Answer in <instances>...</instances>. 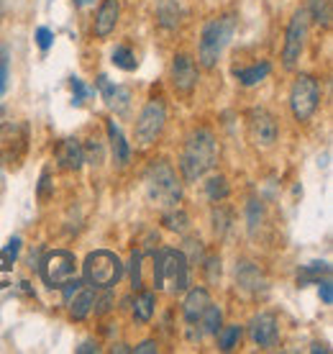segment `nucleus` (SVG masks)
<instances>
[{
  "label": "nucleus",
  "mask_w": 333,
  "mask_h": 354,
  "mask_svg": "<svg viewBox=\"0 0 333 354\" xmlns=\"http://www.w3.org/2000/svg\"><path fill=\"white\" fill-rule=\"evenodd\" d=\"M218 162V142L208 129H198L187 136L182 149V157H180V169H182V177L187 183H195L200 180L205 172H211Z\"/></svg>",
  "instance_id": "1"
},
{
  "label": "nucleus",
  "mask_w": 333,
  "mask_h": 354,
  "mask_svg": "<svg viewBox=\"0 0 333 354\" xmlns=\"http://www.w3.org/2000/svg\"><path fill=\"white\" fill-rule=\"evenodd\" d=\"M154 265H151V283L157 290H166L172 295L187 290L190 285V267H187V257L180 249H159L151 254Z\"/></svg>",
  "instance_id": "2"
},
{
  "label": "nucleus",
  "mask_w": 333,
  "mask_h": 354,
  "mask_svg": "<svg viewBox=\"0 0 333 354\" xmlns=\"http://www.w3.org/2000/svg\"><path fill=\"white\" fill-rule=\"evenodd\" d=\"M144 185H146V198L159 208H175L182 198V185L177 180V172L164 160L151 162L144 175Z\"/></svg>",
  "instance_id": "3"
},
{
  "label": "nucleus",
  "mask_w": 333,
  "mask_h": 354,
  "mask_svg": "<svg viewBox=\"0 0 333 354\" xmlns=\"http://www.w3.org/2000/svg\"><path fill=\"white\" fill-rule=\"evenodd\" d=\"M234 34H236V18L234 16H220L205 24L200 34V46H198V59L205 70H213L218 64L220 54L226 52Z\"/></svg>",
  "instance_id": "4"
},
{
  "label": "nucleus",
  "mask_w": 333,
  "mask_h": 354,
  "mask_svg": "<svg viewBox=\"0 0 333 354\" xmlns=\"http://www.w3.org/2000/svg\"><path fill=\"white\" fill-rule=\"evenodd\" d=\"M82 274H85V283L90 288H113L118 285V280L123 277V262L115 257L113 252L108 249H97V252H90L85 265H82Z\"/></svg>",
  "instance_id": "5"
},
{
  "label": "nucleus",
  "mask_w": 333,
  "mask_h": 354,
  "mask_svg": "<svg viewBox=\"0 0 333 354\" xmlns=\"http://www.w3.org/2000/svg\"><path fill=\"white\" fill-rule=\"evenodd\" d=\"M321 103V82L313 75H300L289 90V108L298 121H310Z\"/></svg>",
  "instance_id": "6"
},
{
  "label": "nucleus",
  "mask_w": 333,
  "mask_h": 354,
  "mask_svg": "<svg viewBox=\"0 0 333 354\" xmlns=\"http://www.w3.org/2000/svg\"><path fill=\"white\" fill-rule=\"evenodd\" d=\"M166 124V106L162 97H151L146 106L141 108L139 118H136V142L141 147H149L151 142H157V136L164 131Z\"/></svg>",
  "instance_id": "7"
},
{
  "label": "nucleus",
  "mask_w": 333,
  "mask_h": 354,
  "mask_svg": "<svg viewBox=\"0 0 333 354\" xmlns=\"http://www.w3.org/2000/svg\"><path fill=\"white\" fill-rule=\"evenodd\" d=\"M41 277L49 288H61L70 283L72 277H77V259L67 249H54L41 262Z\"/></svg>",
  "instance_id": "8"
},
{
  "label": "nucleus",
  "mask_w": 333,
  "mask_h": 354,
  "mask_svg": "<svg viewBox=\"0 0 333 354\" xmlns=\"http://www.w3.org/2000/svg\"><path fill=\"white\" fill-rule=\"evenodd\" d=\"M307 39V10L300 8L295 16L289 18L287 26V39H285V49H282V62L287 70H292L300 62V54L305 49Z\"/></svg>",
  "instance_id": "9"
},
{
  "label": "nucleus",
  "mask_w": 333,
  "mask_h": 354,
  "mask_svg": "<svg viewBox=\"0 0 333 354\" xmlns=\"http://www.w3.org/2000/svg\"><path fill=\"white\" fill-rule=\"evenodd\" d=\"M61 290H64V303H67V308H70L72 319L82 321L90 310L95 308V288H90L85 280L72 277L70 283L61 285Z\"/></svg>",
  "instance_id": "10"
},
{
  "label": "nucleus",
  "mask_w": 333,
  "mask_h": 354,
  "mask_svg": "<svg viewBox=\"0 0 333 354\" xmlns=\"http://www.w3.org/2000/svg\"><path fill=\"white\" fill-rule=\"evenodd\" d=\"M249 337L259 349H272L280 342V321L274 313H259L249 324Z\"/></svg>",
  "instance_id": "11"
},
{
  "label": "nucleus",
  "mask_w": 333,
  "mask_h": 354,
  "mask_svg": "<svg viewBox=\"0 0 333 354\" xmlns=\"http://www.w3.org/2000/svg\"><path fill=\"white\" fill-rule=\"evenodd\" d=\"M172 88L182 95H190L198 85V67H195V59L190 54H175L172 59Z\"/></svg>",
  "instance_id": "12"
},
{
  "label": "nucleus",
  "mask_w": 333,
  "mask_h": 354,
  "mask_svg": "<svg viewBox=\"0 0 333 354\" xmlns=\"http://www.w3.org/2000/svg\"><path fill=\"white\" fill-rule=\"evenodd\" d=\"M236 283L241 290L251 292V295H259V292H267L269 283H267V274L254 265V262H238L236 267Z\"/></svg>",
  "instance_id": "13"
},
{
  "label": "nucleus",
  "mask_w": 333,
  "mask_h": 354,
  "mask_svg": "<svg viewBox=\"0 0 333 354\" xmlns=\"http://www.w3.org/2000/svg\"><path fill=\"white\" fill-rule=\"evenodd\" d=\"M251 136H254L256 144H262V147H272L277 142V121H274V115H269L267 111H254L251 113Z\"/></svg>",
  "instance_id": "14"
},
{
  "label": "nucleus",
  "mask_w": 333,
  "mask_h": 354,
  "mask_svg": "<svg viewBox=\"0 0 333 354\" xmlns=\"http://www.w3.org/2000/svg\"><path fill=\"white\" fill-rule=\"evenodd\" d=\"M95 85H97V90H100V97L106 100L108 108H113V111H126V108H129V100H131V90L129 88L111 82L106 75H97Z\"/></svg>",
  "instance_id": "15"
},
{
  "label": "nucleus",
  "mask_w": 333,
  "mask_h": 354,
  "mask_svg": "<svg viewBox=\"0 0 333 354\" xmlns=\"http://www.w3.org/2000/svg\"><path fill=\"white\" fill-rule=\"evenodd\" d=\"M118 16H121V3H118V0H103V6L97 8V16H95L97 39H108V36L113 34L115 24H118Z\"/></svg>",
  "instance_id": "16"
},
{
  "label": "nucleus",
  "mask_w": 333,
  "mask_h": 354,
  "mask_svg": "<svg viewBox=\"0 0 333 354\" xmlns=\"http://www.w3.org/2000/svg\"><path fill=\"white\" fill-rule=\"evenodd\" d=\"M208 306H211V292L205 290V288H193V290L187 292L184 306H182L184 321H187L190 326H193V324H200L202 313H205Z\"/></svg>",
  "instance_id": "17"
},
{
  "label": "nucleus",
  "mask_w": 333,
  "mask_h": 354,
  "mask_svg": "<svg viewBox=\"0 0 333 354\" xmlns=\"http://www.w3.org/2000/svg\"><path fill=\"white\" fill-rule=\"evenodd\" d=\"M54 154H57V162H59L61 169H79L82 162H85V149H82V144L77 139H64V142H59Z\"/></svg>",
  "instance_id": "18"
},
{
  "label": "nucleus",
  "mask_w": 333,
  "mask_h": 354,
  "mask_svg": "<svg viewBox=\"0 0 333 354\" xmlns=\"http://www.w3.org/2000/svg\"><path fill=\"white\" fill-rule=\"evenodd\" d=\"M269 72H272V64L269 62H256L251 67H234V77L244 88H254V85H259L262 80L269 77Z\"/></svg>",
  "instance_id": "19"
},
{
  "label": "nucleus",
  "mask_w": 333,
  "mask_h": 354,
  "mask_svg": "<svg viewBox=\"0 0 333 354\" xmlns=\"http://www.w3.org/2000/svg\"><path fill=\"white\" fill-rule=\"evenodd\" d=\"M108 139H111V149H113V157L118 165H129L131 162V147L123 139L121 126L115 121H108Z\"/></svg>",
  "instance_id": "20"
},
{
  "label": "nucleus",
  "mask_w": 333,
  "mask_h": 354,
  "mask_svg": "<svg viewBox=\"0 0 333 354\" xmlns=\"http://www.w3.org/2000/svg\"><path fill=\"white\" fill-rule=\"evenodd\" d=\"M241 334H244V328L238 326V324H231V326H220L216 331V337H218V349L220 352H234L241 342Z\"/></svg>",
  "instance_id": "21"
},
{
  "label": "nucleus",
  "mask_w": 333,
  "mask_h": 354,
  "mask_svg": "<svg viewBox=\"0 0 333 354\" xmlns=\"http://www.w3.org/2000/svg\"><path fill=\"white\" fill-rule=\"evenodd\" d=\"M321 277H331V265L328 262H313V265L303 267L298 272V283L300 285L321 283Z\"/></svg>",
  "instance_id": "22"
},
{
  "label": "nucleus",
  "mask_w": 333,
  "mask_h": 354,
  "mask_svg": "<svg viewBox=\"0 0 333 354\" xmlns=\"http://www.w3.org/2000/svg\"><path fill=\"white\" fill-rule=\"evenodd\" d=\"M154 303H157V298H154V292L144 290L136 295V306H133V316H136V321H151V316H154Z\"/></svg>",
  "instance_id": "23"
},
{
  "label": "nucleus",
  "mask_w": 333,
  "mask_h": 354,
  "mask_svg": "<svg viewBox=\"0 0 333 354\" xmlns=\"http://www.w3.org/2000/svg\"><path fill=\"white\" fill-rule=\"evenodd\" d=\"M205 193H208V198H211L213 203H220V201H226L228 198V183L223 175H216L211 177L208 183H205Z\"/></svg>",
  "instance_id": "24"
},
{
  "label": "nucleus",
  "mask_w": 333,
  "mask_h": 354,
  "mask_svg": "<svg viewBox=\"0 0 333 354\" xmlns=\"http://www.w3.org/2000/svg\"><path fill=\"white\" fill-rule=\"evenodd\" d=\"M200 324H202V331H205V334H216V331L223 326V313H220L218 306H213L211 303V306L205 308V313H202Z\"/></svg>",
  "instance_id": "25"
},
{
  "label": "nucleus",
  "mask_w": 333,
  "mask_h": 354,
  "mask_svg": "<svg viewBox=\"0 0 333 354\" xmlns=\"http://www.w3.org/2000/svg\"><path fill=\"white\" fill-rule=\"evenodd\" d=\"M307 8H310V16L316 18L318 24L331 26V0H307Z\"/></svg>",
  "instance_id": "26"
},
{
  "label": "nucleus",
  "mask_w": 333,
  "mask_h": 354,
  "mask_svg": "<svg viewBox=\"0 0 333 354\" xmlns=\"http://www.w3.org/2000/svg\"><path fill=\"white\" fill-rule=\"evenodd\" d=\"M113 64L118 70H126V72H133L139 67V59H136V54L129 49V46H118L113 52Z\"/></svg>",
  "instance_id": "27"
},
{
  "label": "nucleus",
  "mask_w": 333,
  "mask_h": 354,
  "mask_svg": "<svg viewBox=\"0 0 333 354\" xmlns=\"http://www.w3.org/2000/svg\"><path fill=\"white\" fill-rule=\"evenodd\" d=\"M144 254L141 252H133L131 257V283H133V290H144V285H146V280H144Z\"/></svg>",
  "instance_id": "28"
},
{
  "label": "nucleus",
  "mask_w": 333,
  "mask_h": 354,
  "mask_svg": "<svg viewBox=\"0 0 333 354\" xmlns=\"http://www.w3.org/2000/svg\"><path fill=\"white\" fill-rule=\"evenodd\" d=\"M164 226L169 231H180V234H182V231L187 229V213L184 211H169L164 216Z\"/></svg>",
  "instance_id": "29"
},
{
  "label": "nucleus",
  "mask_w": 333,
  "mask_h": 354,
  "mask_svg": "<svg viewBox=\"0 0 333 354\" xmlns=\"http://www.w3.org/2000/svg\"><path fill=\"white\" fill-rule=\"evenodd\" d=\"M246 218H249V231L256 234V226L262 223V203L259 201H249V205H246Z\"/></svg>",
  "instance_id": "30"
},
{
  "label": "nucleus",
  "mask_w": 333,
  "mask_h": 354,
  "mask_svg": "<svg viewBox=\"0 0 333 354\" xmlns=\"http://www.w3.org/2000/svg\"><path fill=\"white\" fill-rule=\"evenodd\" d=\"M70 88H72V103H75V106H82V103H85V97L90 95V90L85 88V82L79 80V77H72Z\"/></svg>",
  "instance_id": "31"
},
{
  "label": "nucleus",
  "mask_w": 333,
  "mask_h": 354,
  "mask_svg": "<svg viewBox=\"0 0 333 354\" xmlns=\"http://www.w3.org/2000/svg\"><path fill=\"white\" fill-rule=\"evenodd\" d=\"M36 44H39L41 52H49V46L54 44V34L46 26H41L39 31H36Z\"/></svg>",
  "instance_id": "32"
},
{
  "label": "nucleus",
  "mask_w": 333,
  "mask_h": 354,
  "mask_svg": "<svg viewBox=\"0 0 333 354\" xmlns=\"http://www.w3.org/2000/svg\"><path fill=\"white\" fill-rule=\"evenodd\" d=\"M18 252H21V239H18V236H13V239L8 241V247H6V252H3V257L8 259V265H13V262H16Z\"/></svg>",
  "instance_id": "33"
},
{
  "label": "nucleus",
  "mask_w": 333,
  "mask_h": 354,
  "mask_svg": "<svg viewBox=\"0 0 333 354\" xmlns=\"http://www.w3.org/2000/svg\"><path fill=\"white\" fill-rule=\"evenodd\" d=\"M321 298H323V303L325 306H331L333 303V285H331V277H323V280H321Z\"/></svg>",
  "instance_id": "34"
},
{
  "label": "nucleus",
  "mask_w": 333,
  "mask_h": 354,
  "mask_svg": "<svg viewBox=\"0 0 333 354\" xmlns=\"http://www.w3.org/2000/svg\"><path fill=\"white\" fill-rule=\"evenodd\" d=\"M49 175H52L49 169H41V180H39V198H41V201L49 198V185H52V183H49Z\"/></svg>",
  "instance_id": "35"
},
{
  "label": "nucleus",
  "mask_w": 333,
  "mask_h": 354,
  "mask_svg": "<svg viewBox=\"0 0 333 354\" xmlns=\"http://www.w3.org/2000/svg\"><path fill=\"white\" fill-rule=\"evenodd\" d=\"M6 88H8V59L3 57L0 59V95L6 93Z\"/></svg>",
  "instance_id": "36"
},
{
  "label": "nucleus",
  "mask_w": 333,
  "mask_h": 354,
  "mask_svg": "<svg viewBox=\"0 0 333 354\" xmlns=\"http://www.w3.org/2000/svg\"><path fill=\"white\" fill-rule=\"evenodd\" d=\"M8 270H10L8 259L3 257V252H0V290L8 285Z\"/></svg>",
  "instance_id": "37"
},
{
  "label": "nucleus",
  "mask_w": 333,
  "mask_h": 354,
  "mask_svg": "<svg viewBox=\"0 0 333 354\" xmlns=\"http://www.w3.org/2000/svg\"><path fill=\"white\" fill-rule=\"evenodd\" d=\"M131 352H136V354H154V352H157V342H141L136 349H131Z\"/></svg>",
  "instance_id": "38"
},
{
  "label": "nucleus",
  "mask_w": 333,
  "mask_h": 354,
  "mask_svg": "<svg viewBox=\"0 0 333 354\" xmlns=\"http://www.w3.org/2000/svg\"><path fill=\"white\" fill-rule=\"evenodd\" d=\"M100 346L95 344V342H85L82 346H77V354H90V352H97Z\"/></svg>",
  "instance_id": "39"
},
{
  "label": "nucleus",
  "mask_w": 333,
  "mask_h": 354,
  "mask_svg": "<svg viewBox=\"0 0 333 354\" xmlns=\"http://www.w3.org/2000/svg\"><path fill=\"white\" fill-rule=\"evenodd\" d=\"M313 352H323V354H328L331 349H328L325 344H313Z\"/></svg>",
  "instance_id": "40"
},
{
  "label": "nucleus",
  "mask_w": 333,
  "mask_h": 354,
  "mask_svg": "<svg viewBox=\"0 0 333 354\" xmlns=\"http://www.w3.org/2000/svg\"><path fill=\"white\" fill-rule=\"evenodd\" d=\"M113 352H131L129 346H123V344H118V346H113Z\"/></svg>",
  "instance_id": "41"
},
{
  "label": "nucleus",
  "mask_w": 333,
  "mask_h": 354,
  "mask_svg": "<svg viewBox=\"0 0 333 354\" xmlns=\"http://www.w3.org/2000/svg\"><path fill=\"white\" fill-rule=\"evenodd\" d=\"M79 3H82V6H88V3H93V0H79Z\"/></svg>",
  "instance_id": "42"
}]
</instances>
